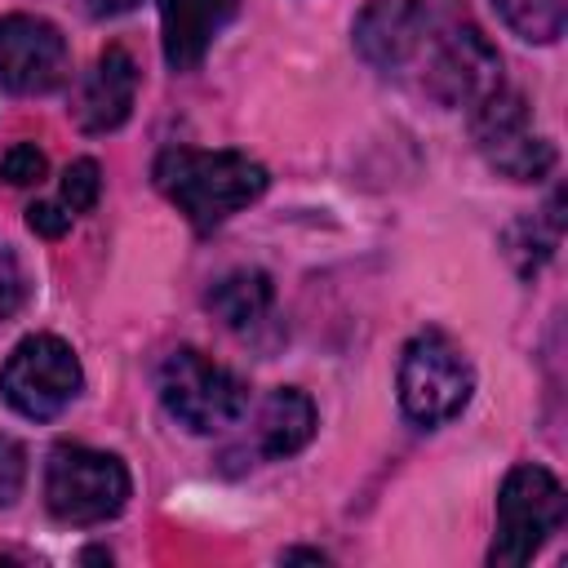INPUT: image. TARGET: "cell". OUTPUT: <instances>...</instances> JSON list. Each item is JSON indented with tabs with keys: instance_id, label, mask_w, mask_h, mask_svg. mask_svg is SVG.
I'll return each instance as SVG.
<instances>
[{
	"instance_id": "obj_1",
	"label": "cell",
	"mask_w": 568,
	"mask_h": 568,
	"mask_svg": "<svg viewBox=\"0 0 568 568\" xmlns=\"http://www.w3.org/2000/svg\"><path fill=\"white\" fill-rule=\"evenodd\" d=\"M266 169L244 151H195V146H164L155 155V186L195 231L222 226L231 213L248 209L266 191Z\"/></svg>"
},
{
	"instance_id": "obj_2",
	"label": "cell",
	"mask_w": 568,
	"mask_h": 568,
	"mask_svg": "<svg viewBox=\"0 0 568 568\" xmlns=\"http://www.w3.org/2000/svg\"><path fill=\"white\" fill-rule=\"evenodd\" d=\"M408 80L439 106H475L493 89H501V58L475 22L439 18Z\"/></svg>"
},
{
	"instance_id": "obj_3",
	"label": "cell",
	"mask_w": 568,
	"mask_h": 568,
	"mask_svg": "<svg viewBox=\"0 0 568 568\" xmlns=\"http://www.w3.org/2000/svg\"><path fill=\"white\" fill-rule=\"evenodd\" d=\"M129 470L115 453H98L84 444H58L44 466V506L53 519L89 528L106 524L129 501Z\"/></svg>"
},
{
	"instance_id": "obj_4",
	"label": "cell",
	"mask_w": 568,
	"mask_h": 568,
	"mask_svg": "<svg viewBox=\"0 0 568 568\" xmlns=\"http://www.w3.org/2000/svg\"><path fill=\"white\" fill-rule=\"evenodd\" d=\"M395 386H399V408L417 426H444V422L462 417V408L470 404L475 373L448 333L422 328L399 355Z\"/></svg>"
},
{
	"instance_id": "obj_5",
	"label": "cell",
	"mask_w": 568,
	"mask_h": 568,
	"mask_svg": "<svg viewBox=\"0 0 568 568\" xmlns=\"http://www.w3.org/2000/svg\"><path fill=\"white\" fill-rule=\"evenodd\" d=\"M564 515H568L564 484L546 466H532V462L515 466L497 493V532H493L488 564L497 568L528 564L564 528Z\"/></svg>"
},
{
	"instance_id": "obj_6",
	"label": "cell",
	"mask_w": 568,
	"mask_h": 568,
	"mask_svg": "<svg viewBox=\"0 0 568 568\" xmlns=\"http://www.w3.org/2000/svg\"><path fill=\"white\" fill-rule=\"evenodd\" d=\"M160 399H164L173 422H182L195 435H213V430H226L244 417L248 386L231 368L213 364L204 351L178 346L160 364Z\"/></svg>"
},
{
	"instance_id": "obj_7",
	"label": "cell",
	"mask_w": 568,
	"mask_h": 568,
	"mask_svg": "<svg viewBox=\"0 0 568 568\" xmlns=\"http://www.w3.org/2000/svg\"><path fill=\"white\" fill-rule=\"evenodd\" d=\"M84 386L75 351L53 333H31L13 346L0 368V395L13 413L31 422H53Z\"/></svg>"
},
{
	"instance_id": "obj_8",
	"label": "cell",
	"mask_w": 568,
	"mask_h": 568,
	"mask_svg": "<svg viewBox=\"0 0 568 568\" xmlns=\"http://www.w3.org/2000/svg\"><path fill=\"white\" fill-rule=\"evenodd\" d=\"M470 138L488 169L510 182H541L555 169V146L532 129L528 102L506 84L470 106Z\"/></svg>"
},
{
	"instance_id": "obj_9",
	"label": "cell",
	"mask_w": 568,
	"mask_h": 568,
	"mask_svg": "<svg viewBox=\"0 0 568 568\" xmlns=\"http://www.w3.org/2000/svg\"><path fill=\"white\" fill-rule=\"evenodd\" d=\"M439 9L430 0H373L355 18V49L382 75L408 80L417 53L426 49L430 31L439 27Z\"/></svg>"
},
{
	"instance_id": "obj_10",
	"label": "cell",
	"mask_w": 568,
	"mask_h": 568,
	"mask_svg": "<svg viewBox=\"0 0 568 568\" xmlns=\"http://www.w3.org/2000/svg\"><path fill=\"white\" fill-rule=\"evenodd\" d=\"M67 40L36 13L0 18V84L13 93H49L67 80Z\"/></svg>"
},
{
	"instance_id": "obj_11",
	"label": "cell",
	"mask_w": 568,
	"mask_h": 568,
	"mask_svg": "<svg viewBox=\"0 0 568 568\" xmlns=\"http://www.w3.org/2000/svg\"><path fill=\"white\" fill-rule=\"evenodd\" d=\"M133 98H138V67L129 58V49L111 44L93 71L84 75L80 84V102H75V124L84 133H111L129 120L133 111Z\"/></svg>"
},
{
	"instance_id": "obj_12",
	"label": "cell",
	"mask_w": 568,
	"mask_h": 568,
	"mask_svg": "<svg viewBox=\"0 0 568 568\" xmlns=\"http://www.w3.org/2000/svg\"><path fill=\"white\" fill-rule=\"evenodd\" d=\"M240 0H160L164 62L173 71H195L217 40V31L235 18Z\"/></svg>"
},
{
	"instance_id": "obj_13",
	"label": "cell",
	"mask_w": 568,
	"mask_h": 568,
	"mask_svg": "<svg viewBox=\"0 0 568 568\" xmlns=\"http://www.w3.org/2000/svg\"><path fill=\"white\" fill-rule=\"evenodd\" d=\"M315 404L306 390L297 386H280L262 399V413H257V453L280 462V457H293L311 444L315 435Z\"/></svg>"
},
{
	"instance_id": "obj_14",
	"label": "cell",
	"mask_w": 568,
	"mask_h": 568,
	"mask_svg": "<svg viewBox=\"0 0 568 568\" xmlns=\"http://www.w3.org/2000/svg\"><path fill=\"white\" fill-rule=\"evenodd\" d=\"M204 302H209V311H213L226 328L248 333V328H257V324L271 315L275 284H271L266 271H257V266H240V271H226V275L209 288Z\"/></svg>"
},
{
	"instance_id": "obj_15",
	"label": "cell",
	"mask_w": 568,
	"mask_h": 568,
	"mask_svg": "<svg viewBox=\"0 0 568 568\" xmlns=\"http://www.w3.org/2000/svg\"><path fill=\"white\" fill-rule=\"evenodd\" d=\"M564 200L559 195H550V204L541 209V213H532V217H519L510 231H506V257L515 262V271L524 275V280H532V271L555 253V244H559V231H564Z\"/></svg>"
},
{
	"instance_id": "obj_16",
	"label": "cell",
	"mask_w": 568,
	"mask_h": 568,
	"mask_svg": "<svg viewBox=\"0 0 568 568\" xmlns=\"http://www.w3.org/2000/svg\"><path fill=\"white\" fill-rule=\"evenodd\" d=\"M493 9L528 44H555L568 22V0H493Z\"/></svg>"
},
{
	"instance_id": "obj_17",
	"label": "cell",
	"mask_w": 568,
	"mask_h": 568,
	"mask_svg": "<svg viewBox=\"0 0 568 568\" xmlns=\"http://www.w3.org/2000/svg\"><path fill=\"white\" fill-rule=\"evenodd\" d=\"M98 195H102V169H98V160H71L67 164V173H62V209L75 217V213H89L93 204H98Z\"/></svg>"
},
{
	"instance_id": "obj_18",
	"label": "cell",
	"mask_w": 568,
	"mask_h": 568,
	"mask_svg": "<svg viewBox=\"0 0 568 568\" xmlns=\"http://www.w3.org/2000/svg\"><path fill=\"white\" fill-rule=\"evenodd\" d=\"M44 169H49V160H44V151H40L36 142H13V146L0 155V178H4L9 186H31V182L44 178Z\"/></svg>"
},
{
	"instance_id": "obj_19",
	"label": "cell",
	"mask_w": 568,
	"mask_h": 568,
	"mask_svg": "<svg viewBox=\"0 0 568 568\" xmlns=\"http://www.w3.org/2000/svg\"><path fill=\"white\" fill-rule=\"evenodd\" d=\"M27 484V448L13 435H0V506H13Z\"/></svg>"
},
{
	"instance_id": "obj_20",
	"label": "cell",
	"mask_w": 568,
	"mask_h": 568,
	"mask_svg": "<svg viewBox=\"0 0 568 568\" xmlns=\"http://www.w3.org/2000/svg\"><path fill=\"white\" fill-rule=\"evenodd\" d=\"M27 297V280H22V266H18V253L0 240V320H9Z\"/></svg>"
},
{
	"instance_id": "obj_21",
	"label": "cell",
	"mask_w": 568,
	"mask_h": 568,
	"mask_svg": "<svg viewBox=\"0 0 568 568\" xmlns=\"http://www.w3.org/2000/svg\"><path fill=\"white\" fill-rule=\"evenodd\" d=\"M27 226H31L36 235H44V240H62V235L71 231V213H67L62 204H44V200H36V204L27 209Z\"/></svg>"
},
{
	"instance_id": "obj_22",
	"label": "cell",
	"mask_w": 568,
	"mask_h": 568,
	"mask_svg": "<svg viewBox=\"0 0 568 568\" xmlns=\"http://www.w3.org/2000/svg\"><path fill=\"white\" fill-rule=\"evenodd\" d=\"M84 9H89L93 18H120V13L138 9V0H84Z\"/></svg>"
},
{
	"instance_id": "obj_23",
	"label": "cell",
	"mask_w": 568,
	"mask_h": 568,
	"mask_svg": "<svg viewBox=\"0 0 568 568\" xmlns=\"http://www.w3.org/2000/svg\"><path fill=\"white\" fill-rule=\"evenodd\" d=\"M284 559L293 564V559H306V564H324V555L320 550H284Z\"/></svg>"
}]
</instances>
